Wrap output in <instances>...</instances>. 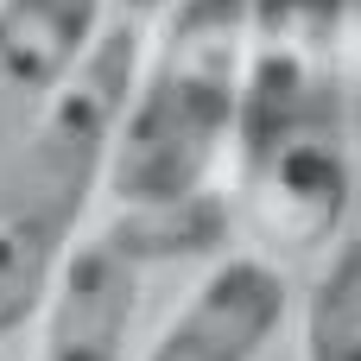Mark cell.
I'll return each instance as SVG.
<instances>
[{"mask_svg": "<svg viewBox=\"0 0 361 361\" xmlns=\"http://www.w3.org/2000/svg\"><path fill=\"white\" fill-rule=\"evenodd\" d=\"M286 305H292V286L273 260L228 254L165 317V330L140 361H260V349L286 324Z\"/></svg>", "mask_w": 361, "mask_h": 361, "instance_id": "cell-5", "label": "cell"}, {"mask_svg": "<svg viewBox=\"0 0 361 361\" xmlns=\"http://www.w3.org/2000/svg\"><path fill=\"white\" fill-rule=\"evenodd\" d=\"M349 0H247V57L235 108V197L228 209L305 254L343 241L349 216V114H343Z\"/></svg>", "mask_w": 361, "mask_h": 361, "instance_id": "cell-1", "label": "cell"}, {"mask_svg": "<svg viewBox=\"0 0 361 361\" xmlns=\"http://www.w3.org/2000/svg\"><path fill=\"white\" fill-rule=\"evenodd\" d=\"M228 222H235V209H228V197H190V203H178V209H140V216H121L114 228H108V241L133 260V267H146V260H165V254H209L222 235H228Z\"/></svg>", "mask_w": 361, "mask_h": 361, "instance_id": "cell-8", "label": "cell"}, {"mask_svg": "<svg viewBox=\"0 0 361 361\" xmlns=\"http://www.w3.org/2000/svg\"><path fill=\"white\" fill-rule=\"evenodd\" d=\"M108 25V0H0V165L51 114Z\"/></svg>", "mask_w": 361, "mask_h": 361, "instance_id": "cell-4", "label": "cell"}, {"mask_svg": "<svg viewBox=\"0 0 361 361\" xmlns=\"http://www.w3.org/2000/svg\"><path fill=\"white\" fill-rule=\"evenodd\" d=\"M241 57L247 0H178L159 13L152 44H140L102 178L121 216L209 197L216 165L235 140Z\"/></svg>", "mask_w": 361, "mask_h": 361, "instance_id": "cell-2", "label": "cell"}, {"mask_svg": "<svg viewBox=\"0 0 361 361\" xmlns=\"http://www.w3.org/2000/svg\"><path fill=\"white\" fill-rule=\"evenodd\" d=\"M305 361H361V235L336 241L305 298Z\"/></svg>", "mask_w": 361, "mask_h": 361, "instance_id": "cell-7", "label": "cell"}, {"mask_svg": "<svg viewBox=\"0 0 361 361\" xmlns=\"http://www.w3.org/2000/svg\"><path fill=\"white\" fill-rule=\"evenodd\" d=\"M114 6H121V19H133V25H140L146 13H165V6H178V0H114Z\"/></svg>", "mask_w": 361, "mask_h": 361, "instance_id": "cell-9", "label": "cell"}, {"mask_svg": "<svg viewBox=\"0 0 361 361\" xmlns=\"http://www.w3.org/2000/svg\"><path fill=\"white\" fill-rule=\"evenodd\" d=\"M133 317H140V267L108 235L76 241L38 311L32 361H127Z\"/></svg>", "mask_w": 361, "mask_h": 361, "instance_id": "cell-6", "label": "cell"}, {"mask_svg": "<svg viewBox=\"0 0 361 361\" xmlns=\"http://www.w3.org/2000/svg\"><path fill=\"white\" fill-rule=\"evenodd\" d=\"M140 44L146 38L133 19L102 25L70 89L0 165V336L25 330L44 311L51 279L76 247V228L108 178V146H114V121L133 82Z\"/></svg>", "mask_w": 361, "mask_h": 361, "instance_id": "cell-3", "label": "cell"}]
</instances>
